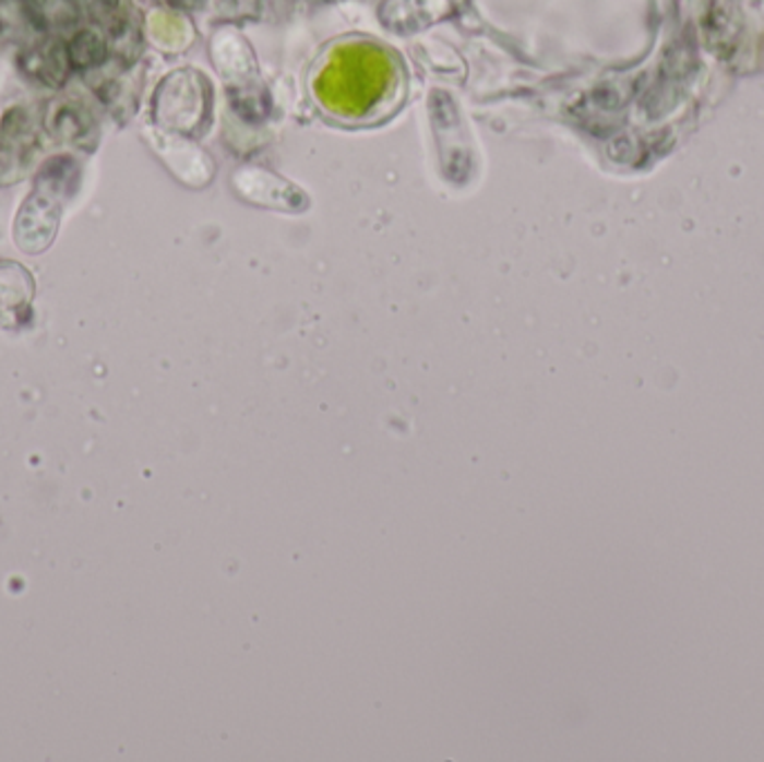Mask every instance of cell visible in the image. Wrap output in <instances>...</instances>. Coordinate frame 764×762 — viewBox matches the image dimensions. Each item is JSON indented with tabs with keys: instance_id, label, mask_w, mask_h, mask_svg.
Segmentation results:
<instances>
[{
	"instance_id": "cell-1",
	"label": "cell",
	"mask_w": 764,
	"mask_h": 762,
	"mask_svg": "<svg viewBox=\"0 0 764 762\" xmlns=\"http://www.w3.org/2000/svg\"><path fill=\"white\" fill-rule=\"evenodd\" d=\"M106 57V45L102 43L99 36H94L89 32H81L74 36V40L68 47V61L74 68H94L99 66Z\"/></svg>"
}]
</instances>
